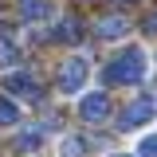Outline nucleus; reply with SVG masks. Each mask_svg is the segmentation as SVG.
Here are the masks:
<instances>
[{"label":"nucleus","mask_w":157,"mask_h":157,"mask_svg":"<svg viewBox=\"0 0 157 157\" xmlns=\"http://www.w3.org/2000/svg\"><path fill=\"white\" fill-rule=\"evenodd\" d=\"M126 32H130V20L126 16H102L94 24V36L98 39H122Z\"/></svg>","instance_id":"5"},{"label":"nucleus","mask_w":157,"mask_h":157,"mask_svg":"<svg viewBox=\"0 0 157 157\" xmlns=\"http://www.w3.org/2000/svg\"><path fill=\"white\" fill-rule=\"evenodd\" d=\"M145 36H157V12L145 16Z\"/></svg>","instance_id":"14"},{"label":"nucleus","mask_w":157,"mask_h":157,"mask_svg":"<svg viewBox=\"0 0 157 157\" xmlns=\"http://www.w3.org/2000/svg\"><path fill=\"white\" fill-rule=\"evenodd\" d=\"M39 130H28V134H20V149H39Z\"/></svg>","instance_id":"12"},{"label":"nucleus","mask_w":157,"mask_h":157,"mask_svg":"<svg viewBox=\"0 0 157 157\" xmlns=\"http://www.w3.org/2000/svg\"><path fill=\"white\" fill-rule=\"evenodd\" d=\"M47 16V0H20V20H43Z\"/></svg>","instance_id":"8"},{"label":"nucleus","mask_w":157,"mask_h":157,"mask_svg":"<svg viewBox=\"0 0 157 157\" xmlns=\"http://www.w3.org/2000/svg\"><path fill=\"white\" fill-rule=\"evenodd\" d=\"M141 157H157V134H149V137H141V149H137Z\"/></svg>","instance_id":"13"},{"label":"nucleus","mask_w":157,"mask_h":157,"mask_svg":"<svg viewBox=\"0 0 157 157\" xmlns=\"http://www.w3.org/2000/svg\"><path fill=\"white\" fill-rule=\"evenodd\" d=\"M153 118V98H134L126 110H122V118H118V130H134V126H145Z\"/></svg>","instance_id":"2"},{"label":"nucleus","mask_w":157,"mask_h":157,"mask_svg":"<svg viewBox=\"0 0 157 157\" xmlns=\"http://www.w3.org/2000/svg\"><path fill=\"white\" fill-rule=\"evenodd\" d=\"M4 90H12V94H28V98H39V82L32 75H8L4 78Z\"/></svg>","instance_id":"7"},{"label":"nucleus","mask_w":157,"mask_h":157,"mask_svg":"<svg viewBox=\"0 0 157 157\" xmlns=\"http://www.w3.org/2000/svg\"><path fill=\"white\" fill-rule=\"evenodd\" d=\"M20 63V47L8 36H0V67H16Z\"/></svg>","instance_id":"9"},{"label":"nucleus","mask_w":157,"mask_h":157,"mask_svg":"<svg viewBox=\"0 0 157 157\" xmlns=\"http://www.w3.org/2000/svg\"><path fill=\"white\" fill-rule=\"evenodd\" d=\"M114 157H130V153H114Z\"/></svg>","instance_id":"15"},{"label":"nucleus","mask_w":157,"mask_h":157,"mask_svg":"<svg viewBox=\"0 0 157 157\" xmlns=\"http://www.w3.org/2000/svg\"><path fill=\"white\" fill-rule=\"evenodd\" d=\"M102 78H106L110 86H134V82H141V78H145V51H141V47L118 51V55L106 63Z\"/></svg>","instance_id":"1"},{"label":"nucleus","mask_w":157,"mask_h":157,"mask_svg":"<svg viewBox=\"0 0 157 157\" xmlns=\"http://www.w3.org/2000/svg\"><path fill=\"white\" fill-rule=\"evenodd\" d=\"M82 153H86V141H78V137L63 141V157H82Z\"/></svg>","instance_id":"11"},{"label":"nucleus","mask_w":157,"mask_h":157,"mask_svg":"<svg viewBox=\"0 0 157 157\" xmlns=\"http://www.w3.org/2000/svg\"><path fill=\"white\" fill-rule=\"evenodd\" d=\"M20 122V110H16V102H8V98L0 94V126H16Z\"/></svg>","instance_id":"10"},{"label":"nucleus","mask_w":157,"mask_h":157,"mask_svg":"<svg viewBox=\"0 0 157 157\" xmlns=\"http://www.w3.org/2000/svg\"><path fill=\"white\" fill-rule=\"evenodd\" d=\"M78 114H82V122H102V118L110 114V98L102 94V90L86 94L82 102H78Z\"/></svg>","instance_id":"4"},{"label":"nucleus","mask_w":157,"mask_h":157,"mask_svg":"<svg viewBox=\"0 0 157 157\" xmlns=\"http://www.w3.org/2000/svg\"><path fill=\"white\" fill-rule=\"evenodd\" d=\"M51 39H59V43H78V39H82V20H78V16L59 20L55 32H51Z\"/></svg>","instance_id":"6"},{"label":"nucleus","mask_w":157,"mask_h":157,"mask_svg":"<svg viewBox=\"0 0 157 157\" xmlns=\"http://www.w3.org/2000/svg\"><path fill=\"white\" fill-rule=\"evenodd\" d=\"M82 82H86V59H67V63L59 67V90L75 94Z\"/></svg>","instance_id":"3"}]
</instances>
